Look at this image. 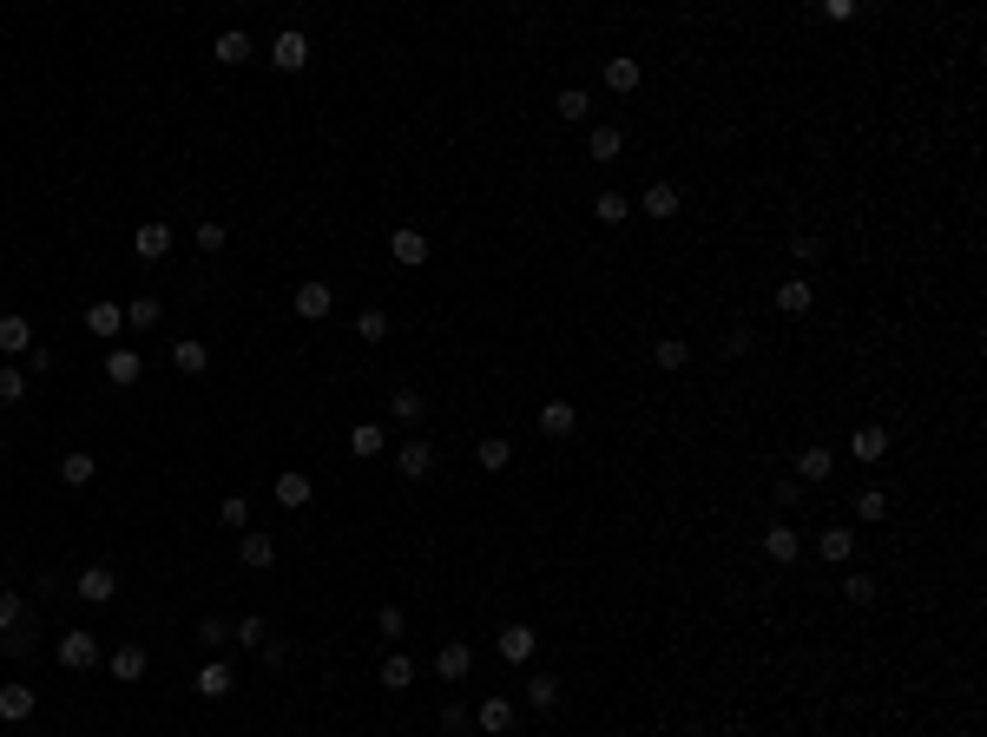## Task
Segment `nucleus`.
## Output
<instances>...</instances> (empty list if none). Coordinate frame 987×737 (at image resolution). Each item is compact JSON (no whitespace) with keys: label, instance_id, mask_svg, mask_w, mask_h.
<instances>
[{"label":"nucleus","instance_id":"f257e3e1","mask_svg":"<svg viewBox=\"0 0 987 737\" xmlns=\"http://www.w3.org/2000/svg\"><path fill=\"white\" fill-rule=\"evenodd\" d=\"M53 659L66 665V672H93L99 665V639L86 626H73V632H60V645H53Z\"/></svg>","mask_w":987,"mask_h":737},{"label":"nucleus","instance_id":"f03ea898","mask_svg":"<svg viewBox=\"0 0 987 737\" xmlns=\"http://www.w3.org/2000/svg\"><path fill=\"white\" fill-rule=\"evenodd\" d=\"M270 66H277V73H303V66H310V33L283 27L277 40H270Z\"/></svg>","mask_w":987,"mask_h":737},{"label":"nucleus","instance_id":"7ed1b4c3","mask_svg":"<svg viewBox=\"0 0 987 737\" xmlns=\"http://www.w3.org/2000/svg\"><path fill=\"white\" fill-rule=\"evenodd\" d=\"M639 211H645V218H652V224H672V218H678V211H685V191H678V185H672V178H658V185H645V198H639Z\"/></svg>","mask_w":987,"mask_h":737},{"label":"nucleus","instance_id":"20e7f679","mask_svg":"<svg viewBox=\"0 0 987 737\" xmlns=\"http://www.w3.org/2000/svg\"><path fill=\"white\" fill-rule=\"evenodd\" d=\"M435 678H448V685H468V678H474V645L448 639V645L435 652Z\"/></svg>","mask_w":987,"mask_h":737},{"label":"nucleus","instance_id":"39448f33","mask_svg":"<svg viewBox=\"0 0 987 737\" xmlns=\"http://www.w3.org/2000/svg\"><path fill=\"white\" fill-rule=\"evenodd\" d=\"M191 691H198V698H231V691H237V672H231L224 659H204L198 678H191Z\"/></svg>","mask_w":987,"mask_h":737},{"label":"nucleus","instance_id":"423d86ee","mask_svg":"<svg viewBox=\"0 0 987 737\" xmlns=\"http://www.w3.org/2000/svg\"><path fill=\"white\" fill-rule=\"evenodd\" d=\"M132 251H139L145 264H158V257H172V224H165V218L139 224V231H132Z\"/></svg>","mask_w":987,"mask_h":737},{"label":"nucleus","instance_id":"0eeeda50","mask_svg":"<svg viewBox=\"0 0 987 737\" xmlns=\"http://www.w3.org/2000/svg\"><path fill=\"white\" fill-rule=\"evenodd\" d=\"M389 257H395L402 270H422V264H428V237L415 231V224H402V231L389 237Z\"/></svg>","mask_w":987,"mask_h":737},{"label":"nucleus","instance_id":"6e6552de","mask_svg":"<svg viewBox=\"0 0 987 737\" xmlns=\"http://www.w3.org/2000/svg\"><path fill=\"white\" fill-rule=\"evenodd\" d=\"M79 323H86V330H93L99 336V343H112V336H119V330H126V310H119V303H86V316H79Z\"/></svg>","mask_w":987,"mask_h":737},{"label":"nucleus","instance_id":"1a4fd4ad","mask_svg":"<svg viewBox=\"0 0 987 737\" xmlns=\"http://www.w3.org/2000/svg\"><path fill=\"white\" fill-rule=\"evenodd\" d=\"M395 468H402V481H428V474H435V448H428V441H402V448H395Z\"/></svg>","mask_w":987,"mask_h":737},{"label":"nucleus","instance_id":"9d476101","mask_svg":"<svg viewBox=\"0 0 987 737\" xmlns=\"http://www.w3.org/2000/svg\"><path fill=\"white\" fill-rule=\"evenodd\" d=\"M494 645H501L507 665H527L533 652H540V632H533V626H501V639H494Z\"/></svg>","mask_w":987,"mask_h":737},{"label":"nucleus","instance_id":"9b49d317","mask_svg":"<svg viewBox=\"0 0 987 737\" xmlns=\"http://www.w3.org/2000/svg\"><path fill=\"white\" fill-rule=\"evenodd\" d=\"M139 376H145V356H139V349H106V382H112V389H132Z\"/></svg>","mask_w":987,"mask_h":737},{"label":"nucleus","instance_id":"f8f14e48","mask_svg":"<svg viewBox=\"0 0 987 737\" xmlns=\"http://www.w3.org/2000/svg\"><path fill=\"white\" fill-rule=\"evenodd\" d=\"M251 33H244V27H224L218 33V40H211V60H218V66H244V60H251Z\"/></svg>","mask_w":987,"mask_h":737},{"label":"nucleus","instance_id":"ddd939ff","mask_svg":"<svg viewBox=\"0 0 987 737\" xmlns=\"http://www.w3.org/2000/svg\"><path fill=\"white\" fill-rule=\"evenodd\" d=\"M474 724H481L487 737H507L514 731V698H481V705H474Z\"/></svg>","mask_w":987,"mask_h":737},{"label":"nucleus","instance_id":"4468645a","mask_svg":"<svg viewBox=\"0 0 987 737\" xmlns=\"http://www.w3.org/2000/svg\"><path fill=\"white\" fill-rule=\"evenodd\" d=\"M336 310V290H329V283H297V316H310V323H323V316Z\"/></svg>","mask_w":987,"mask_h":737},{"label":"nucleus","instance_id":"2eb2a0df","mask_svg":"<svg viewBox=\"0 0 987 737\" xmlns=\"http://www.w3.org/2000/svg\"><path fill=\"white\" fill-rule=\"evenodd\" d=\"M639 79H645V66L632 60V53H612V60H606V86H612L619 99H626V93H639Z\"/></svg>","mask_w":987,"mask_h":737},{"label":"nucleus","instance_id":"dca6fc26","mask_svg":"<svg viewBox=\"0 0 987 737\" xmlns=\"http://www.w3.org/2000/svg\"><path fill=\"white\" fill-rule=\"evenodd\" d=\"M382 448H389V428H382V422H356V428H349V455H356V461H376Z\"/></svg>","mask_w":987,"mask_h":737},{"label":"nucleus","instance_id":"f3484780","mask_svg":"<svg viewBox=\"0 0 987 737\" xmlns=\"http://www.w3.org/2000/svg\"><path fill=\"white\" fill-rule=\"evenodd\" d=\"M73 593L86 599V606H106V599L119 593V580H112L106 566H86V573H79V580H73Z\"/></svg>","mask_w":987,"mask_h":737},{"label":"nucleus","instance_id":"a211bd4d","mask_svg":"<svg viewBox=\"0 0 987 737\" xmlns=\"http://www.w3.org/2000/svg\"><path fill=\"white\" fill-rule=\"evenodd\" d=\"M145 665H152V659H145V645H119V652L106 659V672L119 678V685H139V678H145Z\"/></svg>","mask_w":987,"mask_h":737},{"label":"nucleus","instance_id":"6ab92c4d","mask_svg":"<svg viewBox=\"0 0 987 737\" xmlns=\"http://www.w3.org/2000/svg\"><path fill=\"white\" fill-rule=\"evenodd\" d=\"M830 474H836V455H830V448H823V441H816V448H803V455H797V481H803V487L830 481Z\"/></svg>","mask_w":987,"mask_h":737},{"label":"nucleus","instance_id":"aec40b11","mask_svg":"<svg viewBox=\"0 0 987 737\" xmlns=\"http://www.w3.org/2000/svg\"><path fill=\"white\" fill-rule=\"evenodd\" d=\"M0 356H33V323L27 316H0Z\"/></svg>","mask_w":987,"mask_h":737},{"label":"nucleus","instance_id":"412c9836","mask_svg":"<svg viewBox=\"0 0 987 737\" xmlns=\"http://www.w3.org/2000/svg\"><path fill=\"white\" fill-rule=\"evenodd\" d=\"M573 428H580V408H573V402H547V408H540V435L566 441Z\"/></svg>","mask_w":987,"mask_h":737},{"label":"nucleus","instance_id":"4be33fe9","mask_svg":"<svg viewBox=\"0 0 987 737\" xmlns=\"http://www.w3.org/2000/svg\"><path fill=\"white\" fill-rule=\"evenodd\" d=\"M849 455H856V461H882V455H889V428H882V422L856 428V435H849Z\"/></svg>","mask_w":987,"mask_h":737},{"label":"nucleus","instance_id":"5701e85b","mask_svg":"<svg viewBox=\"0 0 987 737\" xmlns=\"http://www.w3.org/2000/svg\"><path fill=\"white\" fill-rule=\"evenodd\" d=\"M816 553L830 566H843L849 553H856V527H823V534H816Z\"/></svg>","mask_w":987,"mask_h":737},{"label":"nucleus","instance_id":"b1692460","mask_svg":"<svg viewBox=\"0 0 987 737\" xmlns=\"http://www.w3.org/2000/svg\"><path fill=\"white\" fill-rule=\"evenodd\" d=\"M33 718V685H0V724H27Z\"/></svg>","mask_w":987,"mask_h":737},{"label":"nucleus","instance_id":"393cba45","mask_svg":"<svg viewBox=\"0 0 987 737\" xmlns=\"http://www.w3.org/2000/svg\"><path fill=\"white\" fill-rule=\"evenodd\" d=\"M172 369H185V376H204V369H211V349H204L198 336H178V343H172Z\"/></svg>","mask_w":987,"mask_h":737},{"label":"nucleus","instance_id":"a878e982","mask_svg":"<svg viewBox=\"0 0 987 737\" xmlns=\"http://www.w3.org/2000/svg\"><path fill=\"white\" fill-rule=\"evenodd\" d=\"M764 553H770L777 566H797V553H803L797 527H764Z\"/></svg>","mask_w":987,"mask_h":737},{"label":"nucleus","instance_id":"bb28decb","mask_svg":"<svg viewBox=\"0 0 987 737\" xmlns=\"http://www.w3.org/2000/svg\"><path fill=\"white\" fill-rule=\"evenodd\" d=\"M810 303H816V290H810L803 277H784V283H777V310H784V316H810Z\"/></svg>","mask_w":987,"mask_h":737},{"label":"nucleus","instance_id":"cd10ccee","mask_svg":"<svg viewBox=\"0 0 987 737\" xmlns=\"http://www.w3.org/2000/svg\"><path fill=\"white\" fill-rule=\"evenodd\" d=\"M237 560L264 573V566H277V540H270V534H244V540H237Z\"/></svg>","mask_w":987,"mask_h":737},{"label":"nucleus","instance_id":"c85d7f7f","mask_svg":"<svg viewBox=\"0 0 987 737\" xmlns=\"http://www.w3.org/2000/svg\"><path fill=\"white\" fill-rule=\"evenodd\" d=\"M619 152H626V132H619V126H593V139H586V158H599V165H612Z\"/></svg>","mask_w":987,"mask_h":737},{"label":"nucleus","instance_id":"c756f323","mask_svg":"<svg viewBox=\"0 0 987 737\" xmlns=\"http://www.w3.org/2000/svg\"><path fill=\"white\" fill-rule=\"evenodd\" d=\"M93 474H99V461L86 455V448H73V455H60V481H66V487H86Z\"/></svg>","mask_w":987,"mask_h":737},{"label":"nucleus","instance_id":"7c9ffc66","mask_svg":"<svg viewBox=\"0 0 987 737\" xmlns=\"http://www.w3.org/2000/svg\"><path fill=\"white\" fill-rule=\"evenodd\" d=\"M474 461H481V468H487V474H501V468H507V461H514V441H507V435H487V441H481V448H474Z\"/></svg>","mask_w":987,"mask_h":737},{"label":"nucleus","instance_id":"2f4dec72","mask_svg":"<svg viewBox=\"0 0 987 737\" xmlns=\"http://www.w3.org/2000/svg\"><path fill=\"white\" fill-rule=\"evenodd\" d=\"M593 218L599 224H626L632 218V198H626V191H599V198H593Z\"/></svg>","mask_w":987,"mask_h":737},{"label":"nucleus","instance_id":"473e14b6","mask_svg":"<svg viewBox=\"0 0 987 737\" xmlns=\"http://www.w3.org/2000/svg\"><path fill=\"white\" fill-rule=\"evenodd\" d=\"M310 494H316L310 474H277V501L283 507H310Z\"/></svg>","mask_w":987,"mask_h":737},{"label":"nucleus","instance_id":"72a5a7b5","mask_svg":"<svg viewBox=\"0 0 987 737\" xmlns=\"http://www.w3.org/2000/svg\"><path fill=\"white\" fill-rule=\"evenodd\" d=\"M527 705L533 711H553V705H560V678H553V672H533L527 678Z\"/></svg>","mask_w":987,"mask_h":737},{"label":"nucleus","instance_id":"f704fd0d","mask_svg":"<svg viewBox=\"0 0 987 737\" xmlns=\"http://www.w3.org/2000/svg\"><path fill=\"white\" fill-rule=\"evenodd\" d=\"M198 645H204V659H218L224 645H231V619H218V612H211V619L198 626Z\"/></svg>","mask_w":987,"mask_h":737},{"label":"nucleus","instance_id":"c9c22d12","mask_svg":"<svg viewBox=\"0 0 987 737\" xmlns=\"http://www.w3.org/2000/svg\"><path fill=\"white\" fill-rule=\"evenodd\" d=\"M376 678H382V685H389V691H408V685H415V659H402V652H389Z\"/></svg>","mask_w":987,"mask_h":737},{"label":"nucleus","instance_id":"e433bc0d","mask_svg":"<svg viewBox=\"0 0 987 737\" xmlns=\"http://www.w3.org/2000/svg\"><path fill=\"white\" fill-rule=\"evenodd\" d=\"M158 316H165V310H158V297H139V303H126V330L152 336V330H158Z\"/></svg>","mask_w":987,"mask_h":737},{"label":"nucleus","instance_id":"4c0bfd02","mask_svg":"<svg viewBox=\"0 0 987 737\" xmlns=\"http://www.w3.org/2000/svg\"><path fill=\"white\" fill-rule=\"evenodd\" d=\"M231 639L244 645V652H264V639H270V626H264V612H251V619H237L231 626Z\"/></svg>","mask_w":987,"mask_h":737},{"label":"nucleus","instance_id":"58836bf2","mask_svg":"<svg viewBox=\"0 0 987 737\" xmlns=\"http://www.w3.org/2000/svg\"><path fill=\"white\" fill-rule=\"evenodd\" d=\"M389 415H395V422H422V389H408V382H402V389L389 395Z\"/></svg>","mask_w":987,"mask_h":737},{"label":"nucleus","instance_id":"ea45409f","mask_svg":"<svg viewBox=\"0 0 987 737\" xmlns=\"http://www.w3.org/2000/svg\"><path fill=\"white\" fill-rule=\"evenodd\" d=\"M553 112H560V119H573V126H580L586 112H593V99H586V86H566V93L553 99Z\"/></svg>","mask_w":987,"mask_h":737},{"label":"nucleus","instance_id":"a19ab883","mask_svg":"<svg viewBox=\"0 0 987 737\" xmlns=\"http://www.w3.org/2000/svg\"><path fill=\"white\" fill-rule=\"evenodd\" d=\"M856 520H869V527L889 520V494H882V487H862V494H856Z\"/></svg>","mask_w":987,"mask_h":737},{"label":"nucleus","instance_id":"79ce46f5","mask_svg":"<svg viewBox=\"0 0 987 737\" xmlns=\"http://www.w3.org/2000/svg\"><path fill=\"white\" fill-rule=\"evenodd\" d=\"M224 244H231V231H224L218 218H204V224H198V251H204V257H218Z\"/></svg>","mask_w":987,"mask_h":737},{"label":"nucleus","instance_id":"37998d69","mask_svg":"<svg viewBox=\"0 0 987 737\" xmlns=\"http://www.w3.org/2000/svg\"><path fill=\"white\" fill-rule=\"evenodd\" d=\"M843 599H849V606H869V599H876V573H849Z\"/></svg>","mask_w":987,"mask_h":737},{"label":"nucleus","instance_id":"c03bdc74","mask_svg":"<svg viewBox=\"0 0 987 737\" xmlns=\"http://www.w3.org/2000/svg\"><path fill=\"white\" fill-rule=\"evenodd\" d=\"M652 362H658V369H685V362H691V349L678 343V336H665V343L652 349Z\"/></svg>","mask_w":987,"mask_h":737},{"label":"nucleus","instance_id":"a18cd8bd","mask_svg":"<svg viewBox=\"0 0 987 737\" xmlns=\"http://www.w3.org/2000/svg\"><path fill=\"white\" fill-rule=\"evenodd\" d=\"M356 336H362V343H382V336H389V316H382V310H362L356 316Z\"/></svg>","mask_w":987,"mask_h":737},{"label":"nucleus","instance_id":"49530a36","mask_svg":"<svg viewBox=\"0 0 987 737\" xmlns=\"http://www.w3.org/2000/svg\"><path fill=\"white\" fill-rule=\"evenodd\" d=\"M402 626H408L402 606H382V612H376V639H402Z\"/></svg>","mask_w":987,"mask_h":737},{"label":"nucleus","instance_id":"de8ad7c7","mask_svg":"<svg viewBox=\"0 0 987 737\" xmlns=\"http://www.w3.org/2000/svg\"><path fill=\"white\" fill-rule=\"evenodd\" d=\"M27 395V369H0V402H20Z\"/></svg>","mask_w":987,"mask_h":737},{"label":"nucleus","instance_id":"09e8293b","mask_svg":"<svg viewBox=\"0 0 987 737\" xmlns=\"http://www.w3.org/2000/svg\"><path fill=\"white\" fill-rule=\"evenodd\" d=\"M20 612H27V599H20V593H0V632H14Z\"/></svg>","mask_w":987,"mask_h":737},{"label":"nucleus","instance_id":"8fccbe9b","mask_svg":"<svg viewBox=\"0 0 987 737\" xmlns=\"http://www.w3.org/2000/svg\"><path fill=\"white\" fill-rule=\"evenodd\" d=\"M218 520H224V527H244V520H251V501H244V494H231V501L218 507Z\"/></svg>","mask_w":987,"mask_h":737},{"label":"nucleus","instance_id":"3c124183","mask_svg":"<svg viewBox=\"0 0 987 737\" xmlns=\"http://www.w3.org/2000/svg\"><path fill=\"white\" fill-rule=\"evenodd\" d=\"M816 251H823L816 237H790V257H797V264H816Z\"/></svg>","mask_w":987,"mask_h":737},{"label":"nucleus","instance_id":"603ef678","mask_svg":"<svg viewBox=\"0 0 987 737\" xmlns=\"http://www.w3.org/2000/svg\"><path fill=\"white\" fill-rule=\"evenodd\" d=\"M823 20H856V0H823Z\"/></svg>","mask_w":987,"mask_h":737}]
</instances>
